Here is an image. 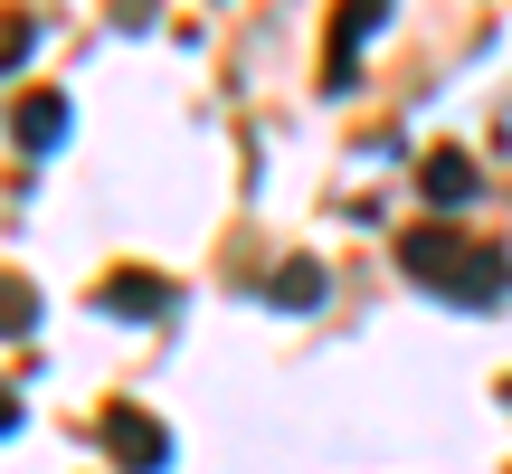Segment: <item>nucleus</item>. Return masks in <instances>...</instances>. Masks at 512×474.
<instances>
[{
	"label": "nucleus",
	"mask_w": 512,
	"mask_h": 474,
	"mask_svg": "<svg viewBox=\"0 0 512 474\" xmlns=\"http://www.w3.org/2000/svg\"><path fill=\"white\" fill-rule=\"evenodd\" d=\"M418 190H427V200L446 209V219H456V209L475 200V152H456V143H437V152H427V162H418Z\"/></svg>",
	"instance_id": "5"
},
{
	"label": "nucleus",
	"mask_w": 512,
	"mask_h": 474,
	"mask_svg": "<svg viewBox=\"0 0 512 474\" xmlns=\"http://www.w3.org/2000/svg\"><path fill=\"white\" fill-rule=\"evenodd\" d=\"M10 427H19V399H10V380H0V437H10Z\"/></svg>",
	"instance_id": "10"
},
{
	"label": "nucleus",
	"mask_w": 512,
	"mask_h": 474,
	"mask_svg": "<svg viewBox=\"0 0 512 474\" xmlns=\"http://www.w3.org/2000/svg\"><path fill=\"white\" fill-rule=\"evenodd\" d=\"M389 19V0H342L332 10V38H323V86H351V67H361V38Z\"/></svg>",
	"instance_id": "4"
},
{
	"label": "nucleus",
	"mask_w": 512,
	"mask_h": 474,
	"mask_svg": "<svg viewBox=\"0 0 512 474\" xmlns=\"http://www.w3.org/2000/svg\"><path fill=\"white\" fill-rule=\"evenodd\" d=\"M95 437H105V456L124 465V474H162V465H171L162 418H152V408H133V399H114L105 418H95Z\"/></svg>",
	"instance_id": "2"
},
{
	"label": "nucleus",
	"mask_w": 512,
	"mask_h": 474,
	"mask_svg": "<svg viewBox=\"0 0 512 474\" xmlns=\"http://www.w3.org/2000/svg\"><path fill=\"white\" fill-rule=\"evenodd\" d=\"M29 48H38V19L29 10H0V67H19Z\"/></svg>",
	"instance_id": "9"
},
{
	"label": "nucleus",
	"mask_w": 512,
	"mask_h": 474,
	"mask_svg": "<svg viewBox=\"0 0 512 474\" xmlns=\"http://www.w3.org/2000/svg\"><path fill=\"white\" fill-rule=\"evenodd\" d=\"M399 275H418L427 294H446V304H465V313H484V304H503V294H512V256L494 247V237L456 228V219L408 228L399 237Z\"/></svg>",
	"instance_id": "1"
},
{
	"label": "nucleus",
	"mask_w": 512,
	"mask_h": 474,
	"mask_svg": "<svg viewBox=\"0 0 512 474\" xmlns=\"http://www.w3.org/2000/svg\"><path fill=\"white\" fill-rule=\"evenodd\" d=\"M95 313H114V323H162V313H171V285L152 266H114L105 285H95Z\"/></svg>",
	"instance_id": "3"
},
{
	"label": "nucleus",
	"mask_w": 512,
	"mask_h": 474,
	"mask_svg": "<svg viewBox=\"0 0 512 474\" xmlns=\"http://www.w3.org/2000/svg\"><path fill=\"white\" fill-rule=\"evenodd\" d=\"M266 304H285V313H313V304H323V266H313V256H285V266L266 275Z\"/></svg>",
	"instance_id": "7"
},
{
	"label": "nucleus",
	"mask_w": 512,
	"mask_h": 474,
	"mask_svg": "<svg viewBox=\"0 0 512 474\" xmlns=\"http://www.w3.org/2000/svg\"><path fill=\"white\" fill-rule=\"evenodd\" d=\"M10 143L19 152H57V143H67V95H48V86L19 95V105H10Z\"/></svg>",
	"instance_id": "6"
},
{
	"label": "nucleus",
	"mask_w": 512,
	"mask_h": 474,
	"mask_svg": "<svg viewBox=\"0 0 512 474\" xmlns=\"http://www.w3.org/2000/svg\"><path fill=\"white\" fill-rule=\"evenodd\" d=\"M29 323H38V285H29V275H0V342L29 332Z\"/></svg>",
	"instance_id": "8"
}]
</instances>
